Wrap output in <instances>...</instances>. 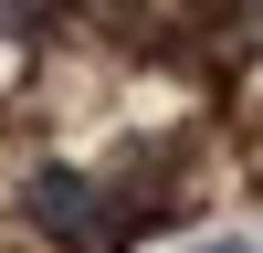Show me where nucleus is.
I'll use <instances>...</instances> for the list:
<instances>
[{"label": "nucleus", "mask_w": 263, "mask_h": 253, "mask_svg": "<svg viewBox=\"0 0 263 253\" xmlns=\"http://www.w3.org/2000/svg\"><path fill=\"white\" fill-rule=\"evenodd\" d=\"M253 32H263V0H253Z\"/></svg>", "instance_id": "nucleus-4"}, {"label": "nucleus", "mask_w": 263, "mask_h": 253, "mask_svg": "<svg viewBox=\"0 0 263 253\" xmlns=\"http://www.w3.org/2000/svg\"><path fill=\"white\" fill-rule=\"evenodd\" d=\"M21 211H32L42 232H63V243H105V222H95V179H84V169H32Z\"/></svg>", "instance_id": "nucleus-1"}, {"label": "nucleus", "mask_w": 263, "mask_h": 253, "mask_svg": "<svg viewBox=\"0 0 263 253\" xmlns=\"http://www.w3.org/2000/svg\"><path fill=\"white\" fill-rule=\"evenodd\" d=\"M200 253H253V243H200Z\"/></svg>", "instance_id": "nucleus-3"}, {"label": "nucleus", "mask_w": 263, "mask_h": 253, "mask_svg": "<svg viewBox=\"0 0 263 253\" xmlns=\"http://www.w3.org/2000/svg\"><path fill=\"white\" fill-rule=\"evenodd\" d=\"M42 21H53V0H0V32H11V42H32Z\"/></svg>", "instance_id": "nucleus-2"}]
</instances>
